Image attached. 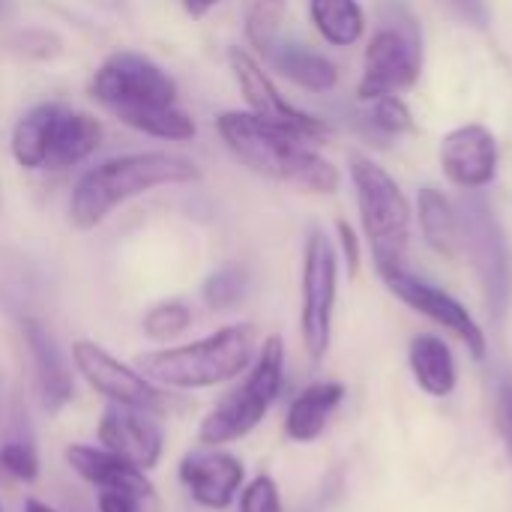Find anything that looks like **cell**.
<instances>
[{
  "instance_id": "cell-1",
  "label": "cell",
  "mask_w": 512,
  "mask_h": 512,
  "mask_svg": "<svg viewBox=\"0 0 512 512\" xmlns=\"http://www.w3.org/2000/svg\"><path fill=\"white\" fill-rule=\"evenodd\" d=\"M87 93L123 126L159 138V141H192L198 135L195 117L180 105L177 81L147 54L120 48L108 54Z\"/></svg>"
},
{
  "instance_id": "cell-2",
  "label": "cell",
  "mask_w": 512,
  "mask_h": 512,
  "mask_svg": "<svg viewBox=\"0 0 512 512\" xmlns=\"http://www.w3.org/2000/svg\"><path fill=\"white\" fill-rule=\"evenodd\" d=\"M216 132L240 165L267 180L288 183L312 195H333L342 183L339 168L324 159L312 141L249 111H222L216 117Z\"/></svg>"
},
{
  "instance_id": "cell-3",
  "label": "cell",
  "mask_w": 512,
  "mask_h": 512,
  "mask_svg": "<svg viewBox=\"0 0 512 512\" xmlns=\"http://www.w3.org/2000/svg\"><path fill=\"white\" fill-rule=\"evenodd\" d=\"M201 180V168L180 153L138 150L105 159L87 168L69 195V225L75 231L99 228L117 207L162 186H183Z\"/></svg>"
},
{
  "instance_id": "cell-4",
  "label": "cell",
  "mask_w": 512,
  "mask_h": 512,
  "mask_svg": "<svg viewBox=\"0 0 512 512\" xmlns=\"http://www.w3.org/2000/svg\"><path fill=\"white\" fill-rule=\"evenodd\" d=\"M255 354V327L228 324L204 339L147 351L138 357V369L165 390H210L249 372Z\"/></svg>"
},
{
  "instance_id": "cell-5",
  "label": "cell",
  "mask_w": 512,
  "mask_h": 512,
  "mask_svg": "<svg viewBox=\"0 0 512 512\" xmlns=\"http://www.w3.org/2000/svg\"><path fill=\"white\" fill-rule=\"evenodd\" d=\"M354 195H357V210H360V225L363 234L372 246L375 270H396L405 267L408 258V243H411V201L396 183V177L381 168L375 159L354 153L348 159Z\"/></svg>"
},
{
  "instance_id": "cell-6",
  "label": "cell",
  "mask_w": 512,
  "mask_h": 512,
  "mask_svg": "<svg viewBox=\"0 0 512 512\" xmlns=\"http://www.w3.org/2000/svg\"><path fill=\"white\" fill-rule=\"evenodd\" d=\"M285 384V345L279 336H267L249 366L243 384L228 390L198 426L201 447H222L255 432L276 405Z\"/></svg>"
},
{
  "instance_id": "cell-7",
  "label": "cell",
  "mask_w": 512,
  "mask_h": 512,
  "mask_svg": "<svg viewBox=\"0 0 512 512\" xmlns=\"http://www.w3.org/2000/svg\"><path fill=\"white\" fill-rule=\"evenodd\" d=\"M456 207L462 222V252L474 261L489 312L504 321L512 303V252L507 234L483 192H465Z\"/></svg>"
},
{
  "instance_id": "cell-8",
  "label": "cell",
  "mask_w": 512,
  "mask_h": 512,
  "mask_svg": "<svg viewBox=\"0 0 512 512\" xmlns=\"http://www.w3.org/2000/svg\"><path fill=\"white\" fill-rule=\"evenodd\" d=\"M303 306H300V333L312 363H321L330 351L333 312L339 294V255L333 240L315 228L303 252Z\"/></svg>"
},
{
  "instance_id": "cell-9",
  "label": "cell",
  "mask_w": 512,
  "mask_h": 512,
  "mask_svg": "<svg viewBox=\"0 0 512 512\" xmlns=\"http://www.w3.org/2000/svg\"><path fill=\"white\" fill-rule=\"evenodd\" d=\"M72 366L84 378V384L108 405H126L150 411L156 417L171 411V396L165 387L153 384L138 366L117 360L108 348H102L93 339L72 342Z\"/></svg>"
},
{
  "instance_id": "cell-10",
  "label": "cell",
  "mask_w": 512,
  "mask_h": 512,
  "mask_svg": "<svg viewBox=\"0 0 512 512\" xmlns=\"http://www.w3.org/2000/svg\"><path fill=\"white\" fill-rule=\"evenodd\" d=\"M420 69H423L420 30H399L393 24H381L363 54L357 99L369 105L381 96L402 93L417 84Z\"/></svg>"
},
{
  "instance_id": "cell-11",
  "label": "cell",
  "mask_w": 512,
  "mask_h": 512,
  "mask_svg": "<svg viewBox=\"0 0 512 512\" xmlns=\"http://www.w3.org/2000/svg\"><path fill=\"white\" fill-rule=\"evenodd\" d=\"M228 66H231L234 81H237L246 105H249V114H255V117H261V120H267L273 126H282V129L312 141V144L327 141L330 126L321 117L297 108L294 102H288L282 96V90L273 84V78L267 75V69L258 63L255 54H249L243 48H231L228 51Z\"/></svg>"
},
{
  "instance_id": "cell-12",
  "label": "cell",
  "mask_w": 512,
  "mask_h": 512,
  "mask_svg": "<svg viewBox=\"0 0 512 512\" xmlns=\"http://www.w3.org/2000/svg\"><path fill=\"white\" fill-rule=\"evenodd\" d=\"M378 276L405 306H411L414 312L426 315L429 321H435L444 330H450L453 336H459L477 360L486 357V336H483L480 324L474 321V315L456 297H450L447 291H441V288L429 285L426 279L408 273V267L384 270Z\"/></svg>"
},
{
  "instance_id": "cell-13",
  "label": "cell",
  "mask_w": 512,
  "mask_h": 512,
  "mask_svg": "<svg viewBox=\"0 0 512 512\" xmlns=\"http://www.w3.org/2000/svg\"><path fill=\"white\" fill-rule=\"evenodd\" d=\"M438 162L462 192H483L498 177V138L483 123H465L441 138Z\"/></svg>"
},
{
  "instance_id": "cell-14",
  "label": "cell",
  "mask_w": 512,
  "mask_h": 512,
  "mask_svg": "<svg viewBox=\"0 0 512 512\" xmlns=\"http://www.w3.org/2000/svg\"><path fill=\"white\" fill-rule=\"evenodd\" d=\"M96 435H99V447L123 456L141 471H153L162 462L165 435H162L159 417L150 411H138L126 405H105Z\"/></svg>"
},
{
  "instance_id": "cell-15",
  "label": "cell",
  "mask_w": 512,
  "mask_h": 512,
  "mask_svg": "<svg viewBox=\"0 0 512 512\" xmlns=\"http://www.w3.org/2000/svg\"><path fill=\"white\" fill-rule=\"evenodd\" d=\"M180 483L198 507L222 512L237 501L246 483V468L234 453H225L219 447H201L183 456Z\"/></svg>"
},
{
  "instance_id": "cell-16",
  "label": "cell",
  "mask_w": 512,
  "mask_h": 512,
  "mask_svg": "<svg viewBox=\"0 0 512 512\" xmlns=\"http://www.w3.org/2000/svg\"><path fill=\"white\" fill-rule=\"evenodd\" d=\"M66 465L90 486L99 492H123L138 498L141 504L156 501V486L150 483L147 471L138 465L126 462L123 456L105 450V447H90V444H69L66 447Z\"/></svg>"
},
{
  "instance_id": "cell-17",
  "label": "cell",
  "mask_w": 512,
  "mask_h": 512,
  "mask_svg": "<svg viewBox=\"0 0 512 512\" xmlns=\"http://www.w3.org/2000/svg\"><path fill=\"white\" fill-rule=\"evenodd\" d=\"M21 336H24L27 354L33 360V378H36L39 402L48 414H60L75 396V381H72L69 363H66L63 351L57 348V339L51 336V330L42 321L24 318Z\"/></svg>"
},
{
  "instance_id": "cell-18",
  "label": "cell",
  "mask_w": 512,
  "mask_h": 512,
  "mask_svg": "<svg viewBox=\"0 0 512 512\" xmlns=\"http://www.w3.org/2000/svg\"><path fill=\"white\" fill-rule=\"evenodd\" d=\"M102 135H105V129L93 114L69 108V105L60 102L57 117L51 123L42 171H66V168H75V165L87 162L99 150Z\"/></svg>"
},
{
  "instance_id": "cell-19",
  "label": "cell",
  "mask_w": 512,
  "mask_h": 512,
  "mask_svg": "<svg viewBox=\"0 0 512 512\" xmlns=\"http://www.w3.org/2000/svg\"><path fill=\"white\" fill-rule=\"evenodd\" d=\"M264 63L309 93H330L339 84V66L321 51H312L309 45H300V42L279 39L273 51L264 57Z\"/></svg>"
},
{
  "instance_id": "cell-20",
  "label": "cell",
  "mask_w": 512,
  "mask_h": 512,
  "mask_svg": "<svg viewBox=\"0 0 512 512\" xmlns=\"http://www.w3.org/2000/svg\"><path fill=\"white\" fill-rule=\"evenodd\" d=\"M345 399V387L336 381H318L309 384L288 408L285 417V435L297 444H312L324 435L330 417Z\"/></svg>"
},
{
  "instance_id": "cell-21",
  "label": "cell",
  "mask_w": 512,
  "mask_h": 512,
  "mask_svg": "<svg viewBox=\"0 0 512 512\" xmlns=\"http://www.w3.org/2000/svg\"><path fill=\"white\" fill-rule=\"evenodd\" d=\"M417 222L426 246L453 261L462 252V222H459V207L435 186H423L417 195Z\"/></svg>"
},
{
  "instance_id": "cell-22",
  "label": "cell",
  "mask_w": 512,
  "mask_h": 512,
  "mask_svg": "<svg viewBox=\"0 0 512 512\" xmlns=\"http://www.w3.org/2000/svg\"><path fill=\"white\" fill-rule=\"evenodd\" d=\"M411 372L417 378V384L435 396V399H444L456 390V381H459V372H456V360H453V351L444 339L438 336H417L411 342Z\"/></svg>"
},
{
  "instance_id": "cell-23",
  "label": "cell",
  "mask_w": 512,
  "mask_h": 512,
  "mask_svg": "<svg viewBox=\"0 0 512 512\" xmlns=\"http://www.w3.org/2000/svg\"><path fill=\"white\" fill-rule=\"evenodd\" d=\"M309 18L324 42L351 48L366 33V12L360 0H309Z\"/></svg>"
},
{
  "instance_id": "cell-24",
  "label": "cell",
  "mask_w": 512,
  "mask_h": 512,
  "mask_svg": "<svg viewBox=\"0 0 512 512\" xmlns=\"http://www.w3.org/2000/svg\"><path fill=\"white\" fill-rule=\"evenodd\" d=\"M60 102H39L30 111L21 114V120L12 129V159L27 168V171H42L45 165V150H48V135H51V123L57 117Z\"/></svg>"
},
{
  "instance_id": "cell-25",
  "label": "cell",
  "mask_w": 512,
  "mask_h": 512,
  "mask_svg": "<svg viewBox=\"0 0 512 512\" xmlns=\"http://www.w3.org/2000/svg\"><path fill=\"white\" fill-rule=\"evenodd\" d=\"M249 288H252V279L243 264H222L204 279L201 300L213 312H234L246 303Z\"/></svg>"
},
{
  "instance_id": "cell-26",
  "label": "cell",
  "mask_w": 512,
  "mask_h": 512,
  "mask_svg": "<svg viewBox=\"0 0 512 512\" xmlns=\"http://www.w3.org/2000/svg\"><path fill=\"white\" fill-rule=\"evenodd\" d=\"M285 24V0H252L243 15V30L258 57H267L273 45L282 39Z\"/></svg>"
},
{
  "instance_id": "cell-27",
  "label": "cell",
  "mask_w": 512,
  "mask_h": 512,
  "mask_svg": "<svg viewBox=\"0 0 512 512\" xmlns=\"http://www.w3.org/2000/svg\"><path fill=\"white\" fill-rule=\"evenodd\" d=\"M192 327V306L183 300H162L150 306L141 318V330L150 342L168 345Z\"/></svg>"
},
{
  "instance_id": "cell-28",
  "label": "cell",
  "mask_w": 512,
  "mask_h": 512,
  "mask_svg": "<svg viewBox=\"0 0 512 512\" xmlns=\"http://www.w3.org/2000/svg\"><path fill=\"white\" fill-rule=\"evenodd\" d=\"M369 105L372 108H369L366 126H369V135H375L378 141L414 132V114H411V108L405 105L402 96L390 93V96H381V99H375Z\"/></svg>"
},
{
  "instance_id": "cell-29",
  "label": "cell",
  "mask_w": 512,
  "mask_h": 512,
  "mask_svg": "<svg viewBox=\"0 0 512 512\" xmlns=\"http://www.w3.org/2000/svg\"><path fill=\"white\" fill-rule=\"evenodd\" d=\"M0 477L12 483H36L39 480V456L30 441H6L0 444Z\"/></svg>"
},
{
  "instance_id": "cell-30",
  "label": "cell",
  "mask_w": 512,
  "mask_h": 512,
  "mask_svg": "<svg viewBox=\"0 0 512 512\" xmlns=\"http://www.w3.org/2000/svg\"><path fill=\"white\" fill-rule=\"evenodd\" d=\"M240 512H282L279 486L273 477L258 474L240 489Z\"/></svg>"
},
{
  "instance_id": "cell-31",
  "label": "cell",
  "mask_w": 512,
  "mask_h": 512,
  "mask_svg": "<svg viewBox=\"0 0 512 512\" xmlns=\"http://www.w3.org/2000/svg\"><path fill=\"white\" fill-rule=\"evenodd\" d=\"M495 426L512 462V378H504L495 390Z\"/></svg>"
},
{
  "instance_id": "cell-32",
  "label": "cell",
  "mask_w": 512,
  "mask_h": 512,
  "mask_svg": "<svg viewBox=\"0 0 512 512\" xmlns=\"http://www.w3.org/2000/svg\"><path fill=\"white\" fill-rule=\"evenodd\" d=\"M336 234H339V249H342V258L348 264V273L357 276L360 273V240H357V231L345 219H339L336 222Z\"/></svg>"
},
{
  "instance_id": "cell-33",
  "label": "cell",
  "mask_w": 512,
  "mask_h": 512,
  "mask_svg": "<svg viewBox=\"0 0 512 512\" xmlns=\"http://www.w3.org/2000/svg\"><path fill=\"white\" fill-rule=\"evenodd\" d=\"M96 510L99 512H141L144 504L132 495H123V492H99L96 498Z\"/></svg>"
},
{
  "instance_id": "cell-34",
  "label": "cell",
  "mask_w": 512,
  "mask_h": 512,
  "mask_svg": "<svg viewBox=\"0 0 512 512\" xmlns=\"http://www.w3.org/2000/svg\"><path fill=\"white\" fill-rule=\"evenodd\" d=\"M450 6L474 27H486L489 24V9L486 0H450Z\"/></svg>"
},
{
  "instance_id": "cell-35",
  "label": "cell",
  "mask_w": 512,
  "mask_h": 512,
  "mask_svg": "<svg viewBox=\"0 0 512 512\" xmlns=\"http://www.w3.org/2000/svg\"><path fill=\"white\" fill-rule=\"evenodd\" d=\"M183 3V9H186V15H192V18H204L213 6H219L222 0H180Z\"/></svg>"
},
{
  "instance_id": "cell-36",
  "label": "cell",
  "mask_w": 512,
  "mask_h": 512,
  "mask_svg": "<svg viewBox=\"0 0 512 512\" xmlns=\"http://www.w3.org/2000/svg\"><path fill=\"white\" fill-rule=\"evenodd\" d=\"M24 512H57L54 507H48V504H42V501H36V498H27L24 501Z\"/></svg>"
}]
</instances>
